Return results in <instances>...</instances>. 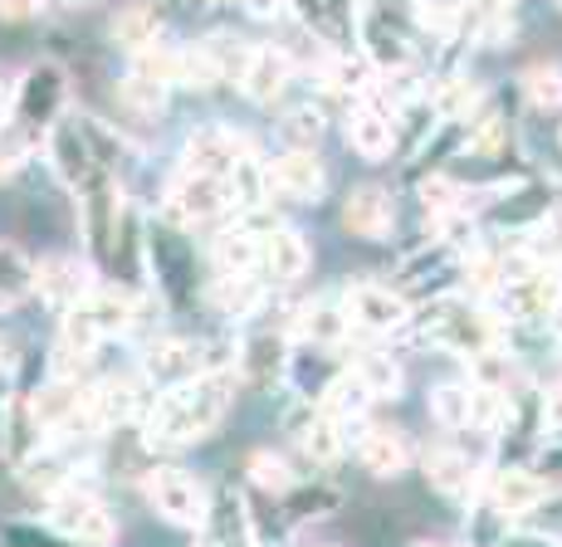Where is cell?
Wrapping results in <instances>:
<instances>
[{"label": "cell", "mask_w": 562, "mask_h": 547, "mask_svg": "<svg viewBox=\"0 0 562 547\" xmlns=\"http://www.w3.org/2000/svg\"><path fill=\"white\" fill-rule=\"evenodd\" d=\"M235 401V377L231 372H205V377L187 381V386H171L167 396L153 406L147 415V445H191V440L211 435L215 425L225 421Z\"/></svg>", "instance_id": "6da1fadb"}, {"label": "cell", "mask_w": 562, "mask_h": 547, "mask_svg": "<svg viewBox=\"0 0 562 547\" xmlns=\"http://www.w3.org/2000/svg\"><path fill=\"white\" fill-rule=\"evenodd\" d=\"M49 523L69 543H83V547H108L113 543V533H117L113 513H108L89 489H74V485L49 493Z\"/></svg>", "instance_id": "7a4b0ae2"}, {"label": "cell", "mask_w": 562, "mask_h": 547, "mask_svg": "<svg viewBox=\"0 0 562 547\" xmlns=\"http://www.w3.org/2000/svg\"><path fill=\"white\" fill-rule=\"evenodd\" d=\"M143 489H147V503H153L167 523H177V528H201V523L211 518V509H205V489L187 475V469L157 465Z\"/></svg>", "instance_id": "3957f363"}, {"label": "cell", "mask_w": 562, "mask_h": 547, "mask_svg": "<svg viewBox=\"0 0 562 547\" xmlns=\"http://www.w3.org/2000/svg\"><path fill=\"white\" fill-rule=\"evenodd\" d=\"M225 210V181L201 176V171H181L167 191V216L171 225H201Z\"/></svg>", "instance_id": "277c9868"}, {"label": "cell", "mask_w": 562, "mask_h": 547, "mask_svg": "<svg viewBox=\"0 0 562 547\" xmlns=\"http://www.w3.org/2000/svg\"><path fill=\"white\" fill-rule=\"evenodd\" d=\"M342 314H348V323H362L367 332H396L411 308L402 294H392L382 284H352L348 298H342Z\"/></svg>", "instance_id": "5b68a950"}, {"label": "cell", "mask_w": 562, "mask_h": 547, "mask_svg": "<svg viewBox=\"0 0 562 547\" xmlns=\"http://www.w3.org/2000/svg\"><path fill=\"white\" fill-rule=\"evenodd\" d=\"M499 304L504 314L514 318H548L562 308V274L553 270H533L524 278H509V284H499Z\"/></svg>", "instance_id": "8992f818"}, {"label": "cell", "mask_w": 562, "mask_h": 547, "mask_svg": "<svg viewBox=\"0 0 562 547\" xmlns=\"http://www.w3.org/2000/svg\"><path fill=\"white\" fill-rule=\"evenodd\" d=\"M289 79H294V59L279 45H259V49H250V59H245L235 83H240V93L250 103H274L279 93L289 89Z\"/></svg>", "instance_id": "52a82bcc"}, {"label": "cell", "mask_w": 562, "mask_h": 547, "mask_svg": "<svg viewBox=\"0 0 562 547\" xmlns=\"http://www.w3.org/2000/svg\"><path fill=\"white\" fill-rule=\"evenodd\" d=\"M143 377L161 386V391H171V386H187L201 377V352L191 347V342L181 338H157L153 347L143 352Z\"/></svg>", "instance_id": "ba28073f"}, {"label": "cell", "mask_w": 562, "mask_h": 547, "mask_svg": "<svg viewBox=\"0 0 562 547\" xmlns=\"http://www.w3.org/2000/svg\"><path fill=\"white\" fill-rule=\"evenodd\" d=\"M137 411H143V386L127 377H113L83 396V415H89L93 431H117V425H127Z\"/></svg>", "instance_id": "9c48e42d"}, {"label": "cell", "mask_w": 562, "mask_h": 547, "mask_svg": "<svg viewBox=\"0 0 562 547\" xmlns=\"http://www.w3.org/2000/svg\"><path fill=\"white\" fill-rule=\"evenodd\" d=\"M269 186H274L279 196H289V201H318L323 186H328V171H323V162L313 152L289 147V152L269 167Z\"/></svg>", "instance_id": "30bf717a"}, {"label": "cell", "mask_w": 562, "mask_h": 547, "mask_svg": "<svg viewBox=\"0 0 562 547\" xmlns=\"http://www.w3.org/2000/svg\"><path fill=\"white\" fill-rule=\"evenodd\" d=\"M245 143L231 133H221V127H205V133H196L187 143V157H181V171H201V176H215L225 181L231 176V167L240 162Z\"/></svg>", "instance_id": "8fae6325"}, {"label": "cell", "mask_w": 562, "mask_h": 547, "mask_svg": "<svg viewBox=\"0 0 562 547\" xmlns=\"http://www.w3.org/2000/svg\"><path fill=\"white\" fill-rule=\"evenodd\" d=\"M342 220H348V230L362 235V240H386L392 220H396V206L382 186H358L348 196V206H342Z\"/></svg>", "instance_id": "7c38bea8"}, {"label": "cell", "mask_w": 562, "mask_h": 547, "mask_svg": "<svg viewBox=\"0 0 562 547\" xmlns=\"http://www.w3.org/2000/svg\"><path fill=\"white\" fill-rule=\"evenodd\" d=\"M259 264H265L269 274L279 278V284H294V278L308 274V244L299 230H289V225H274V230L259 240Z\"/></svg>", "instance_id": "4fadbf2b"}, {"label": "cell", "mask_w": 562, "mask_h": 547, "mask_svg": "<svg viewBox=\"0 0 562 547\" xmlns=\"http://www.w3.org/2000/svg\"><path fill=\"white\" fill-rule=\"evenodd\" d=\"M543 479L533 475V469H504L499 479H494V509L509 513V518H524V513H533L538 503H543Z\"/></svg>", "instance_id": "5bb4252c"}, {"label": "cell", "mask_w": 562, "mask_h": 547, "mask_svg": "<svg viewBox=\"0 0 562 547\" xmlns=\"http://www.w3.org/2000/svg\"><path fill=\"white\" fill-rule=\"evenodd\" d=\"M358 455H362V465L372 469L376 479H396V475H402V469H406L411 449H406V440L396 435V431H386V425H372V431L362 435Z\"/></svg>", "instance_id": "9a60e30c"}, {"label": "cell", "mask_w": 562, "mask_h": 547, "mask_svg": "<svg viewBox=\"0 0 562 547\" xmlns=\"http://www.w3.org/2000/svg\"><path fill=\"white\" fill-rule=\"evenodd\" d=\"M211 264H215V274H250L259 264V235H250L245 225L221 230L211 240Z\"/></svg>", "instance_id": "2e32d148"}, {"label": "cell", "mask_w": 562, "mask_h": 547, "mask_svg": "<svg viewBox=\"0 0 562 547\" xmlns=\"http://www.w3.org/2000/svg\"><path fill=\"white\" fill-rule=\"evenodd\" d=\"M113 39L127 49V55H143V49L161 45V10L157 5H127L123 15L113 20Z\"/></svg>", "instance_id": "e0dca14e"}, {"label": "cell", "mask_w": 562, "mask_h": 547, "mask_svg": "<svg viewBox=\"0 0 562 547\" xmlns=\"http://www.w3.org/2000/svg\"><path fill=\"white\" fill-rule=\"evenodd\" d=\"M348 143L362 152V162H386L396 137H392V123H386V113L358 109V113H352V123H348Z\"/></svg>", "instance_id": "ac0fdd59"}, {"label": "cell", "mask_w": 562, "mask_h": 547, "mask_svg": "<svg viewBox=\"0 0 562 547\" xmlns=\"http://www.w3.org/2000/svg\"><path fill=\"white\" fill-rule=\"evenodd\" d=\"M83 308L93 314V323L103 328V338H117L137 323V304L123 294V288H89L83 294Z\"/></svg>", "instance_id": "d6986e66"}, {"label": "cell", "mask_w": 562, "mask_h": 547, "mask_svg": "<svg viewBox=\"0 0 562 547\" xmlns=\"http://www.w3.org/2000/svg\"><path fill=\"white\" fill-rule=\"evenodd\" d=\"M426 479L436 485L440 493H450V499H464L470 493V485H474V465L460 455V449H430L426 455Z\"/></svg>", "instance_id": "ffe728a7"}, {"label": "cell", "mask_w": 562, "mask_h": 547, "mask_svg": "<svg viewBox=\"0 0 562 547\" xmlns=\"http://www.w3.org/2000/svg\"><path fill=\"white\" fill-rule=\"evenodd\" d=\"M440 342L460 357H474V352L494 347V323L484 314H450L446 328H440Z\"/></svg>", "instance_id": "44dd1931"}, {"label": "cell", "mask_w": 562, "mask_h": 547, "mask_svg": "<svg viewBox=\"0 0 562 547\" xmlns=\"http://www.w3.org/2000/svg\"><path fill=\"white\" fill-rule=\"evenodd\" d=\"M35 284L45 288L49 298H59L64 308L79 304V298L89 294V274H83V264H74V260H49V264H40V270H35Z\"/></svg>", "instance_id": "7402d4cb"}, {"label": "cell", "mask_w": 562, "mask_h": 547, "mask_svg": "<svg viewBox=\"0 0 562 547\" xmlns=\"http://www.w3.org/2000/svg\"><path fill=\"white\" fill-rule=\"evenodd\" d=\"M99 342H103V328L93 323V314L83 308V298L79 304H69L64 308V323H59V347L69 352V357H93L99 352Z\"/></svg>", "instance_id": "603a6c76"}, {"label": "cell", "mask_w": 562, "mask_h": 547, "mask_svg": "<svg viewBox=\"0 0 562 547\" xmlns=\"http://www.w3.org/2000/svg\"><path fill=\"white\" fill-rule=\"evenodd\" d=\"M430 415H436L446 431H464L474 421V386H460V381H446L430 391Z\"/></svg>", "instance_id": "cb8c5ba5"}, {"label": "cell", "mask_w": 562, "mask_h": 547, "mask_svg": "<svg viewBox=\"0 0 562 547\" xmlns=\"http://www.w3.org/2000/svg\"><path fill=\"white\" fill-rule=\"evenodd\" d=\"M358 377H362V386H367V391H372V396H382V401H386V396H402V362H396L392 357V352H362V357H358Z\"/></svg>", "instance_id": "d4e9b609"}, {"label": "cell", "mask_w": 562, "mask_h": 547, "mask_svg": "<svg viewBox=\"0 0 562 547\" xmlns=\"http://www.w3.org/2000/svg\"><path fill=\"white\" fill-rule=\"evenodd\" d=\"M59 99H64V73L59 69H35L25 79V93H20V113L45 123V117H49L45 103H49V109H59Z\"/></svg>", "instance_id": "484cf974"}, {"label": "cell", "mask_w": 562, "mask_h": 547, "mask_svg": "<svg viewBox=\"0 0 562 547\" xmlns=\"http://www.w3.org/2000/svg\"><path fill=\"white\" fill-rule=\"evenodd\" d=\"M215 79H225V69H221V59H215L211 45L177 49V83H187V89H211Z\"/></svg>", "instance_id": "4316f807"}, {"label": "cell", "mask_w": 562, "mask_h": 547, "mask_svg": "<svg viewBox=\"0 0 562 547\" xmlns=\"http://www.w3.org/2000/svg\"><path fill=\"white\" fill-rule=\"evenodd\" d=\"M294 332L299 338H313V342H342V332H348V314H342V308L308 304L304 314L294 318Z\"/></svg>", "instance_id": "83f0119b"}, {"label": "cell", "mask_w": 562, "mask_h": 547, "mask_svg": "<svg viewBox=\"0 0 562 547\" xmlns=\"http://www.w3.org/2000/svg\"><path fill=\"white\" fill-rule=\"evenodd\" d=\"M117 99H123V109H133L143 117H157L161 109H167V83H157V79H147V73L133 69L123 79V89H117Z\"/></svg>", "instance_id": "f1b7e54d"}, {"label": "cell", "mask_w": 562, "mask_h": 547, "mask_svg": "<svg viewBox=\"0 0 562 547\" xmlns=\"http://www.w3.org/2000/svg\"><path fill=\"white\" fill-rule=\"evenodd\" d=\"M524 93L538 113H558L562 109V69L558 64H533L524 73Z\"/></svg>", "instance_id": "f546056e"}, {"label": "cell", "mask_w": 562, "mask_h": 547, "mask_svg": "<svg viewBox=\"0 0 562 547\" xmlns=\"http://www.w3.org/2000/svg\"><path fill=\"white\" fill-rule=\"evenodd\" d=\"M30 288H35V270L25 264V254H20V250H5V244H0V308L20 304Z\"/></svg>", "instance_id": "4dcf8cb0"}, {"label": "cell", "mask_w": 562, "mask_h": 547, "mask_svg": "<svg viewBox=\"0 0 562 547\" xmlns=\"http://www.w3.org/2000/svg\"><path fill=\"white\" fill-rule=\"evenodd\" d=\"M367 401H372V391L362 386V377L352 372V377H338L328 386V396H323V406H328L333 421H348V415H362Z\"/></svg>", "instance_id": "1f68e13d"}, {"label": "cell", "mask_w": 562, "mask_h": 547, "mask_svg": "<svg viewBox=\"0 0 562 547\" xmlns=\"http://www.w3.org/2000/svg\"><path fill=\"white\" fill-rule=\"evenodd\" d=\"M231 181H235V196H240L245 206H259V201H265V191H269V167H259L250 157V147H245L240 162L231 167Z\"/></svg>", "instance_id": "d6a6232c"}, {"label": "cell", "mask_w": 562, "mask_h": 547, "mask_svg": "<svg viewBox=\"0 0 562 547\" xmlns=\"http://www.w3.org/2000/svg\"><path fill=\"white\" fill-rule=\"evenodd\" d=\"M328 89L333 93H367L372 89V64L367 59H328Z\"/></svg>", "instance_id": "836d02e7"}, {"label": "cell", "mask_w": 562, "mask_h": 547, "mask_svg": "<svg viewBox=\"0 0 562 547\" xmlns=\"http://www.w3.org/2000/svg\"><path fill=\"white\" fill-rule=\"evenodd\" d=\"M304 449L313 459H318V465H333V459L342 455V431H338V421H313L308 431H304Z\"/></svg>", "instance_id": "e575fe53"}, {"label": "cell", "mask_w": 562, "mask_h": 547, "mask_svg": "<svg viewBox=\"0 0 562 547\" xmlns=\"http://www.w3.org/2000/svg\"><path fill=\"white\" fill-rule=\"evenodd\" d=\"M279 133H284L289 147H299V152H313V143L323 137V117L313 113V109H299V113H289L284 123H279Z\"/></svg>", "instance_id": "d590c367"}, {"label": "cell", "mask_w": 562, "mask_h": 547, "mask_svg": "<svg viewBox=\"0 0 562 547\" xmlns=\"http://www.w3.org/2000/svg\"><path fill=\"white\" fill-rule=\"evenodd\" d=\"M436 103H440V113H446V117H464L474 103H480V89H474L470 79H446V83H440V99Z\"/></svg>", "instance_id": "8d00e7d4"}, {"label": "cell", "mask_w": 562, "mask_h": 547, "mask_svg": "<svg viewBox=\"0 0 562 547\" xmlns=\"http://www.w3.org/2000/svg\"><path fill=\"white\" fill-rule=\"evenodd\" d=\"M474 377H480V386H490V391H504V381H509V362L499 357V347L474 352Z\"/></svg>", "instance_id": "74e56055"}, {"label": "cell", "mask_w": 562, "mask_h": 547, "mask_svg": "<svg viewBox=\"0 0 562 547\" xmlns=\"http://www.w3.org/2000/svg\"><path fill=\"white\" fill-rule=\"evenodd\" d=\"M464 278H470V288H480V294H499L504 270H499V260H490V254H474V260L464 264Z\"/></svg>", "instance_id": "f35d334b"}, {"label": "cell", "mask_w": 562, "mask_h": 547, "mask_svg": "<svg viewBox=\"0 0 562 547\" xmlns=\"http://www.w3.org/2000/svg\"><path fill=\"white\" fill-rule=\"evenodd\" d=\"M420 206H426V210H430V216H436V210H440V216H450V210H456V206H460V191H456V186H450V181H446V176H430V181H426V186H420Z\"/></svg>", "instance_id": "ab89813d"}, {"label": "cell", "mask_w": 562, "mask_h": 547, "mask_svg": "<svg viewBox=\"0 0 562 547\" xmlns=\"http://www.w3.org/2000/svg\"><path fill=\"white\" fill-rule=\"evenodd\" d=\"M255 485L265 489H289V469L274 455H255Z\"/></svg>", "instance_id": "60d3db41"}, {"label": "cell", "mask_w": 562, "mask_h": 547, "mask_svg": "<svg viewBox=\"0 0 562 547\" xmlns=\"http://www.w3.org/2000/svg\"><path fill=\"white\" fill-rule=\"evenodd\" d=\"M20 162H25V143H20V133L0 127V176H10Z\"/></svg>", "instance_id": "b9f144b4"}, {"label": "cell", "mask_w": 562, "mask_h": 547, "mask_svg": "<svg viewBox=\"0 0 562 547\" xmlns=\"http://www.w3.org/2000/svg\"><path fill=\"white\" fill-rule=\"evenodd\" d=\"M240 5H245V10H250V15H255V20H274V15H279V10H284V0H240Z\"/></svg>", "instance_id": "7bdbcfd3"}, {"label": "cell", "mask_w": 562, "mask_h": 547, "mask_svg": "<svg viewBox=\"0 0 562 547\" xmlns=\"http://www.w3.org/2000/svg\"><path fill=\"white\" fill-rule=\"evenodd\" d=\"M35 5H40V0H0V15H5V20H25Z\"/></svg>", "instance_id": "ee69618b"}, {"label": "cell", "mask_w": 562, "mask_h": 547, "mask_svg": "<svg viewBox=\"0 0 562 547\" xmlns=\"http://www.w3.org/2000/svg\"><path fill=\"white\" fill-rule=\"evenodd\" d=\"M548 431L562 435V391L553 396V401H548Z\"/></svg>", "instance_id": "f6af8a7d"}, {"label": "cell", "mask_w": 562, "mask_h": 547, "mask_svg": "<svg viewBox=\"0 0 562 547\" xmlns=\"http://www.w3.org/2000/svg\"><path fill=\"white\" fill-rule=\"evenodd\" d=\"M548 230H553V244H558V250H562V210H558V216H553V220H548Z\"/></svg>", "instance_id": "bcb514c9"}, {"label": "cell", "mask_w": 562, "mask_h": 547, "mask_svg": "<svg viewBox=\"0 0 562 547\" xmlns=\"http://www.w3.org/2000/svg\"><path fill=\"white\" fill-rule=\"evenodd\" d=\"M416 547H450V543H416Z\"/></svg>", "instance_id": "7dc6e473"}, {"label": "cell", "mask_w": 562, "mask_h": 547, "mask_svg": "<svg viewBox=\"0 0 562 547\" xmlns=\"http://www.w3.org/2000/svg\"><path fill=\"white\" fill-rule=\"evenodd\" d=\"M558 314H562V308H558ZM558 342H562V318H558Z\"/></svg>", "instance_id": "c3c4849f"}, {"label": "cell", "mask_w": 562, "mask_h": 547, "mask_svg": "<svg viewBox=\"0 0 562 547\" xmlns=\"http://www.w3.org/2000/svg\"><path fill=\"white\" fill-rule=\"evenodd\" d=\"M69 5H89V0H69Z\"/></svg>", "instance_id": "681fc988"}, {"label": "cell", "mask_w": 562, "mask_h": 547, "mask_svg": "<svg viewBox=\"0 0 562 547\" xmlns=\"http://www.w3.org/2000/svg\"><path fill=\"white\" fill-rule=\"evenodd\" d=\"M201 5H221V0H201Z\"/></svg>", "instance_id": "f907efd6"}, {"label": "cell", "mask_w": 562, "mask_h": 547, "mask_svg": "<svg viewBox=\"0 0 562 547\" xmlns=\"http://www.w3.org/2000/svg\"><path fill=\"white\" fill-rule=\"evenodd\" d=\"M558 5H562V0H558Z\"/></svg>", "instance_id": "816d5d0a"}]
</instances>
